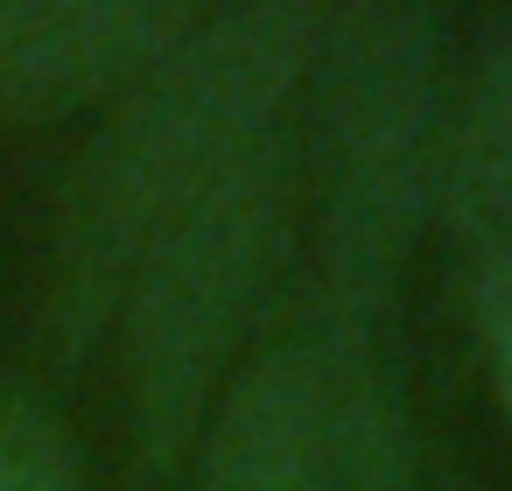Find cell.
I'll list each match as a JSON object with an SVG mask.
<instances>
[{"mask_svg": "<svg viewBox=\"0 0 512 491\" xmlns=\"http://www.w3.org/2000/svg\"><path fill=\"white\" fill-rule=\"evenodd\" d=\"M344 8L351 0H225L190 43L113 99L106 127L71 162L50 225L36 330L57 365H85L113 330L127 281L169 218L288 127Z\"/></svg>", "mask_w": 512, "mask_h": 491, "instance_id": "6da1fadb", "label": "cell"}, {"mask_svg": "<svg viewBox=\"0 0 512 491\" xmlns=\"http://www.w3.org/2000/svg\"><path fill=\"white\" fill-rule=\"evenodd\" d=\"M295 225V127L246 148L218 183H204L148 260L127 281L120 330H127V435L134 470L169 477L211 400L232 379L246 323L281 267Z\"/></svg>", "mask_w": 512, "mask_h": 491, "instance_id": "7a4b0ae2", "label": "cell"}, {"mask_svg": "<svg viewBox=\"0 0 512 491\" xmlns=\"http://www.w3.org/2000/svg\"><path fill=\"white\" fill-rule=\"evenodd\" d=\"M316 113V190H323V309L330 337L358 344L372 309L393 295L428 148V71L435 29L421 0H351L323 57Z\"/></svg>", "mask_w": 512, "mask_h": 491, "instance_id": "3957f363", "label": "cell"}, {"mask_svg": "<svg viewBox=\"0 0 512 491\" xmlns=\"http://www.w3.org/2000/svg\"><path fill=\"white\" fill-rule=\"evenodd\" d=\"M225 0H0V127L113 106Z\"/></svg>", "mask_w": 512, "mask_h": 491, "instance_id": "277c9868", "label": "cell"}, {"mask_svg": "<svg viewBox=\"0 0 512 491\" xmlns=\"http://www.w3.org/2000/svg\"><path fill=\"white\" fill-rule=\"evenodd\" d=\"M190 491H337L344 372L330 344H274L225 379L197 442Z\"/></svg>", "mask_w": 512, "mask_h": 491, "instance_id": "5b68a950", "label": "cell"}, {"mask_svg": "<svg viewBox=\"0 0 512 491\" xmlns=\"http://www.w3.org/2000/svg\"><path fill=\"white\" fill-rule=\"evenodd\" d=\"M442 190H449V232L470 267L477 323L512 316V29L484 43L463 85Z\"/></svg>", "mask_w": 512, "mask_h": 491, "instance_id": "8992f818", "label": "cell"}, {"mask_svg": "<svg viewBox=\"0 0 512 491\" xmlns=\"http://www.w3.org/2000/svg\"><path fill=\"white\" fill-rule=\"evenodd\" d=\"M0 491H85L71 428L22 386H0Z\"/></svg>", "mask_w": 512, "mask_h": 491, "instance_id": "52a82bcc", "label": "cell"}, {"mask_svg": "<svg viewBox=\"0 0 512 491\" xmlns=\"http://www.w3.org/2000/svg\"><path fill=\"white\" fill-rule=\"evenodd\" d=\"M484 351H491V386H498V400L512 414V316H491L484 323Z\"/></svg>", "mask_w": 512, "mask_h": 491, "instance_id": "ba28073f", "label": "cell"}]
</instances>
